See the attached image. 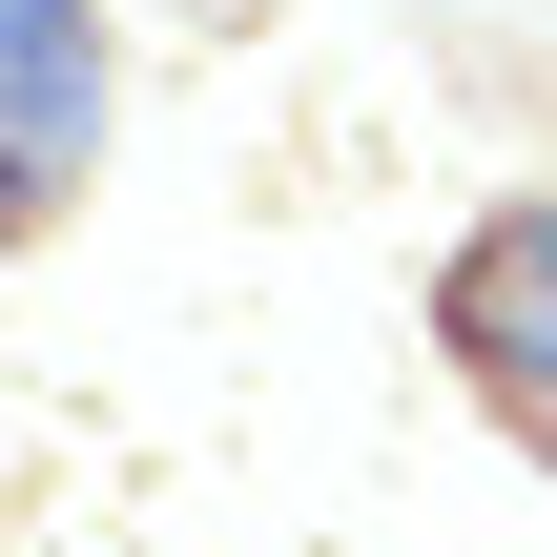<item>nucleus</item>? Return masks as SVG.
<instances>
[{
	"label": "nucleus",
	"mask_w": 557,
	"mask_h": 557,
	"mask_svg": "<svg viewBox=\"0 0 557 557\" xmlns=\"http://www.w3.org/2000/svg\"><path fill=\"white\" fill-rule=\"evenodd\" d=\"M434 331H455V372H475V393H496V413L557 455V186H537V207H496V227L455 248Z\"/></svg>",
	"instance_id": "obj_2"
},
{
	"label": "nucleus",
	"mask_w": 557,
	"mask_h": 557,
	"mask_svg": "<svg viewBox=\"0 0 557 557\" xmlns=\"http://www.w3.org/2000/svg\"><path fill=\"white\" fill-rule=\"evenodd\" d=\"M103 165V0H0V227H62Z\"/></svg>",
	"instance_id": "obj_1"
}]
</instances>
